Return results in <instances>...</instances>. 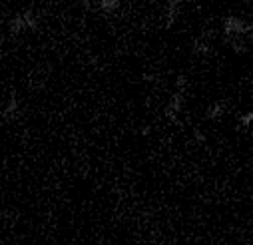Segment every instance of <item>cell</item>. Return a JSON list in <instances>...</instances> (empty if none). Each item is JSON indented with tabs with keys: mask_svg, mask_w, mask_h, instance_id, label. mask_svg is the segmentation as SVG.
<instances>
[{
	"mask_svg": "<svg viewBox=\"0 0 253 245\" xmlns=\"http://www.w3.org/2000/svg\"><path fill=\"white\" fill-rule=\"evenodd\" d=\"M183 102H185V92L183 90H175L173 96L169 98V102L164 108V116L169 122H173V124H177V122H179V114L183 110Z\"/></svg>",
	"mask_w": 253,
	"mask_h": 245,
	"instance_id": "7a4b0ae2",
	"label": "cell"
},
{
	"mask_svg": "<svg viewBox=\"0 0 253 245\" xmlns=\"http://www.w3.org/2000/svg\"><path fill=\"white\" fill-rule=\"evenodd\" d=\"M213 34H215L213 30H208L192 40V54L196 58H208L211 54V36Z\"/></svg>",
	"mask_w": 253,
	"mask_h": 245,
	"instance_id": "3957f363",
	"label": "cell"
},
{
	"mask_svg": "<svg viewBox=\"0 0 253 245\" xmlns=\"http://www.w3.org/2000/svg\"><path fill=\"white\" fill-rule=\"evenodd\" d=\"M0 116L4 118V122H14L18 116H20V104L16 98H10L6 102V106L2 108V112H0Z\"/></svg>",
	"mask_w": 253,
	"mask_h": 245,
	"instance_id": "52a82bcc",
	"label": "cell"
},
{
	"mask_svg": "<svg viewBox=\"0 0 253 245\" xmlns=\"http://www.w3.org/2000/svg\"><path fill=\"white\" fill-rule=\"evenodd\" d=\"M185 2V0H168V10H166V24H164V28L166 30H169L173 24H175V20H177V14H179V8H181V4Z\"/></svg>",
	"mask_w": 253,
	"mask_h": 245,
	"instance_id": "277c9868",
	"label": "cell"
},
{
	"mask_svg": "<svg viewBox=\"0 0 253 245\" xmlns=\"http://www.w3.org/2000/svg\"><path fill=\"white\" fill-rule=\"evenodd\" d=\"M194 140H196L198 144H206V142H208V136H206L202 130L196 128V130H194Z\"/></svg>",
	"mask_w": 253,
	"mask_h": 245,
	"instance_id": "4fadbf2b",
	"label": "cell"
},
{
	"mask_svg": "<svg viewBox=\"0 0 253 245\" xmlns=\"http://www.w3.org/2000/svg\"><path fill=\"white\" fill-rule=\"evenodd\" d=\"M185 86H187V78L183 74H179L177 80H175V90H183L185 92Z\"/></svg>",
	"mask_w": 253,
	"mask_h": 245,
	"instance_id": "7c38bea8",
	"label": "cell"
},
{
	"mask_svg": "<svg viewBox=\"0 0 253 245\" xmlns=\"http://www.w3.org/2000/svg\"><path fill=\"white\" fill-rule=\"evenodd\" d=\"M225 112H227V104H225L223 100H213V102L208 106V110H206V120L215 122V120L223 118Z\"/></svg>",
	"mask_w": 253,
	"mask_h": 245,
	"instance_id": "5b68a950",
	"label": "cell"
},
{
	"mask_svg": "<svg viewBox=\"0 0 253 245\" xmlns=\"http://www.w3.org/2000/svg\"><path fill=\"white\" fill-rule=\"evenodd\" d=\"M26 30H28V26H26V20H24L22 12L14 14V16L8 20V34H10V36H18V34H22V32H26Z\"/></svg>",
	"mask_w": 253,
	"mask_h": 245,
	"instance_id": "ba28073f",
	"label": "cell"
},
{
	"mask_svg": "<svg viewBox=\"0 0 253 245\" xmlns=\"http://www.w3.org/2000/svg\"><path fill=\"white\" fill-rule=\"evenodd\" d=\"M237 126H239V128H243V130H247V128H251V126H253V110L243 112V114L237 118Z\"/></svg>",
	"mask_w": 253,
	"mask_h": 245,
	"instance_id": "8fae6325",
	"label": "cell"
},
{
	"mask_svg": "<svg viewBox=\"0 0 253 245\" xmlns=\"http://www.w3.org/2000/svg\"><path fill=\"white\" fill-rule=\"evenodd\" d=\"M22 16H24V20H26L28 30H36V28H38L40 20H38V14L34 12V8H24V10H22Z\"/></svg>",
	"mask_w": 253,
	"mask_h": 245,
	"instance_id": "30bf717a",
	"label": "cell"
},
{
	"mask_svg": "<svg viewBox=\"0 0 253 245\" xmlns=\"http://www.w3.org/2000/svg\"><path fill=\"white\" fill-rule=\"evenodd\" d=\"M96 8L102 10L104 14H114L120 8V0H94Z\"/></svg>",
	"mask_w": 253,
	"mask_h": 245,
	"instance_id": "9c48e42d",
	"label": "cell"
},
{
	"mask_svg": "<svg viewBox=\"0 0 253 245\" xmlns=\"http://www.w3.org/2000/svg\"><path fill=\"white\" fill-rule=\"evenodd\" d=\"M150 130H152V128H150V126H146V128L142 130V136H148V134H150Z\"/></svg>",
	"mask_w": 253,
	"mask_h": 245,
	"instance_id": "5bb4252c",
	"label": "cell"
},
{
	"mask_svg": "<svg viewBox=\"0 0 253 245\" xmlns=\"http://www.w3.org/2000/svg\"><path fill=\"white\" fill-rule=\"evenodd\" d=\"M223 42L235 52V54H245L247 50H249V46H247V40H245V36H223Z\"/></svg>",
	"mask_w": 253,
	"mask_h": 245,
	"instance_id": "8992f818",
	"label": "cell"
},
{
	"mask_svg": "<svg viewBox=\"0 0 253 245\" xmlns=\"http://www.w3.org/2000/svg\"><path fill=\"white\" fill-rule=\"evenodd\" d=\"M221 32L223 36H247L253 32V22H247L235 14H227L221 20Z\"/></svg>",
	"mask_w": 253,
	"mask_h": 245,
	"instance_id": "6da1fadb",
	"label": "cell"
}]
</instances>
